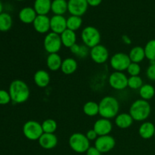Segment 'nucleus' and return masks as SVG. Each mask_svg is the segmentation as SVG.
Instances as JSON below:
<instances>
[{
	"instance_id": "f257e3e1",
	"label": "nucleus",
	"mask_w": 155,
	"mask_h": 155,
	"mask_svg": "<svg viewBox=\"0 0 155 155\" xmlns=\"http://www.w3.org/2000/svg\"><path fill=\"white\" fill-rule=\"evenodd\" d=\"M8 92L15 104H23L30 98V91L28 85L21 80H15L9 86Z\"/></svg>"
},
{
	"instance_id": "f03ea898",
	"label": "nucleus",
	"mask_w": 155,
	"mask_h": 155,
	"mask_svg": "<svg viewBox=\"0 0 155 155\" xmlns=\"http://www.w3.org/2000/svg\"><path fill=\"white\" fill-rule=\"evenodd\" d=\"M99 115L101 118L112 119L119 114L120 103L116 98L113 96H105L98 103Z\"/></svg>"
},
{
	"instance_id": "7ed1b4c3",
	"label": "nucleus",
	"mask_w": 155,
	"mask_h": 155,
	"mask_svg": "<svg viewBox=\"0 0 155 155\" xmlns=\"http://www.w3.org/2000/svg\"><path fill=\"white\" fill-rule=\"evenodd\" d=\"M151 112V104L148 101L142 99H137L133 102L130 108V114L137 122L145 121L149 117Z\"/></svg>"
},
{
	"instance_id": "20e7f679",
	"label": "nucleus",
	"mask_w": 155,
	"mask_h": 155,
	"mask_svg": "<svg viewBox=\"0 0 155 155\" xmlns=\"http://www.w3.org/2000/svg\"><path fill=\"white\" fill-rule=\"evenodd\" d=\"M81 39L83 44L89 48L99 45L101 42V33L96 27L87 26L81 32Z\"/></svg>"
},
{
	"instance_id": "39448f33",
	"label": "nucleus",
	"mask_w": 155,
	"mask_h": 155,
	"mask_svg": "<svg viewBox=\"0 0 155 155\" xmlns=\"http://www.w3.org/2000/svg\"><path fill=\"white\" fill-rule=\"evenodd\" d=\"M70 147L75 152L82 154L87 151L90 148V141L86 135L81 133H74L70 136L68 141Z\"/></svg>"
},
{
	"instance_id": "423d86ee",
	"label": "nucleus",
	"mask_w": 155,
	"mask_h": 155,
	"mask_svg": "<svg viewBox=\"0 0 155 155\" xmlns=\"http://www.w3.org/2000/svg\"><path fill=\"white\" fill-rule=\"evenodd\" d=\"M43 133L42 124L38 121L31 120L27 121L23 126V134L28 140L38 141Z\"/></svg>"
},
{
	"instance_id": "0eeeda50",
	"label": "nucleus",
	"mask_w": 155,
	"mask_h": 155,
	"mask_svg": "<svg viewBox=\"0 0 155 155\" xmlns=\"http://www.w3.org/2000/svg\"><path fill=\"white\" fill-rule=\"evenodd\" d=\"M61 39L59 34L50 32L46 34L43 40V46L48 54L58 53L62 46Z\"/></svg>"
},
{
	"instance_id": "6e6552de",
	"label": "nucleus",
	"mask_w": 155,
	"mask_h": 155,
	"mask_svg": "<svg viewBox=\"0 0 155 155\" xmlns=\"http://www.w3.org/2000/svg\"><path fill=\"white\" fill-rule=\"evenodd\" d=\"M131 63L128 54L124 52H117L114 54L110 59V67L115 71L123 72L127 71L129 65Z\"/></svg>"
},
{
	"instance_id": "1a4fd4ad",
	"label": "nucleus",
	"mask_w": 155,
	"mask_h": 155,
	"mask_svg": "<svg viewBox=\"0 0 155 155\" xmlns=\"http://www.w3.org/2000/svg\"><path fill=\"white\" fill-rule=\"evenodd\" d=\"M108 83L115 90H124L128 87V77L124 73L115 71L109 77Z\"/></svg>"
},
{
	"instance_id": "9d476101",
	"label": "nucleus",
	"mask_w": 155,
	"mask_h": 155,
	"mask_svg": "<svg viewBox=\"0 0 155 155\" xmlns=\"http://www.w3.org/2000/svg\"><path fill=\"white\" fill-rule=\"evenodd\" d=\"M116 145L115 139L110 135L98 136L95 141V147L101 153H107Z\"/></svg>"
},
{
	"instance_id": "9b49d317",
	"label": "nucleus",
	"mask_w": 155,
	"mask_h": 155,
	"mask_svg": "<svg viewBox=\"0 0 155 155\" xmlns=\"http://www.w3.org/2000/svg\"><path fill=\"white\" fill-rule=\"evenodd\" d=\"M89 55L95 63L101 64L107 62L108 60L109 51L104 45L99 44L91 48Z\"/></svg>"
},
{
	"instance_id": "f8f14e48",
	"label": "nucleus",
	"mask_w": 155,
	"mask_h": 155,
	"mask_svg": "<svg viewBox=\"0 0 155 155\" xmlns=\"http://www.w3.org/2000/svg\"><path fill=\"white\" fill-rule=\"evenodd\" d=\"M68 12L71 15L82 17L87 12L89 4L86 0H68Z\"/></svg>"
},
{
	"instance_id": "ddd939ff",
	"label": "nucleus",
	"mask_w": 155,
	"mask_h": 155,
	"mask_svg": "<svg viewBox=\"0 0 155 155\" xmlns=\"http://www.w3.org/2000/svg\"><path fill=\"white\" fill-rule=\"evenodd\" d=\"M113 129V124L110 120L105 118H101L95 122L93 125V130L96 132L98 136L110 135Z\"/></svg>"
},
{
	"instance_id": "4468645a",
	"label": "nucleus",
	"mask_w": 155,
	"mask_h": 155,
	"mask_svg": "<svg viewBox=\"0 0 155 155\" xmlns=\"http://www.w3.org/2000/svg\"><path fill=\"white\" fill-rule=\"evenodd\" d=\"M67 19L64 15H54L50 18V30L61 35L67 30Z\"/></svg>"
},
{
	"instance_id": "2eb2a0df",
	"label": "nucleus",
	"mask_w": 155,
	"mask_h": 155,
	"mask_svg": "<svg viewBox=\"0 0 155 155\" xmlns=\"http://www.w3.org/2000/svg\"><path fill=\"white\" fill-rule=\"evenodd\" d=\"M33 26L37 33L41 34L48 33L50 30V18L47 15H37Z\"/></svg>"
},
{
	"instance_id": "dca6fc26",
	"label": "nucleus",
	"mask_w": 155,
	"mask_h": 155,
	"mask_svg": "<svg viewBox=\"0 0 155 155\" xmlns=\"http://www.w3.org/2000/svg\"><path fill=\"white\" fill-rule=\"evenodd\" d=\"M38 142L42 148L50 150L57 146L58 140L54 133H43L39 139Z\"/></svg>"
},
{
	"instance_id": "f3484780",
	"label": "nucleus",
	"mask_w": 155,
	"mask_h": 155,
	"mask_svg": "<svg viewBox=\"0 0 155 155\" xmlns=\"http://www.w3.org/2000/svg\"><path fill=\"white\" fill-rule=\"evenodd\" d=\"M37 15L35 9L32 7L23 8L18 14L20 21L26 24H33Z\"/></svg>"
},
{
	"instance_id": "a211bd4d",
	"label": "nucleus",
	"mask_w": 155,
	"mask_h": 155,
	"mask_svg": "<svg viewBox=\"0 0 155 155\" xmlns=\"http://www.w3.org/2000/svg\"><path fill=\"white\" fill-rule=\"evenodd\" d=\"M34 83L38 87L45 88L49 85L51 77L49 74L45 70H39L36 71L33 76Z\"/></svg>"
},
{
	"instance_id": "6ab92c4d",
	"label": "nucleus",
	"mask_w": 155,
	"mask_h": 155,
	"mask_svg": "<svg viewBox=\"0 0 155 155\" xmlns=\"http://www.w3.org/2000/svg\"><path fill=\"white\" fill-rule=\"evenodd\" d=\"M155 125L149 121H145L139 128V135L143 139H150L154 136Z\"/></svg>"
},
{
	"instance_id": "aec40b11",
	"label": "nucleus",
	"mask_w": 155,
	"mask_h": 155,
	"mask_svg": "<svg viewBox=\"0 0 155 155\" xmlns=\"http://www.w3.org/2000/svg\"><path fill=\"white\" fill-rule=\"evenodd\" d=\"M134 120L130 114L121 113L115 117V124L117 127L122 130L128 129L133 125Z\"/></svg>"
},
{
	"instance_id": "412c9836",
	"label": "nucleus",
	"mask_w": 155,
	"mask_h": 155,
	"mask_svg": "<svg viewBox=\"0 0 155 155\" xmlns=\"http://www.w3.org/2000/svg\"><path fill=\"white\" fill-rule=\"evenodd\" d=\"M78 68L77 61L72 58H67L62 61L61 71L65 75H71L74 74Z\"/></svg>"
},
{
	"instance_id": "4be33fe9",
	"label": "nucleus",
	"mask_w": 155,
	"mask_h": 155,
	"mask_svg": "<svg viewBox=\"0 0 155 155\" xmlns=\"http://www.w3.org/2000/svg\"><path fill=\"white\" fill-rule=\"evenodd\" d=\"M51 0H35L33 8L38 15H47L51 11Z\"/></svg>"
},
{
	"instance_id": "5701e85b",
	"label": "nucleus",
	"mask_w": 155,
	"mask_h": 155,
	"mask_svg": "<svg viewBox=\"0 0 155 155\" xmlns=\"http://www.w3.org/2000/svg\"><path fill=\"white\" fill-rule=\"evenodd\" d=\"M61 57L58 53L49 54L46 58V65L51 71H57L61 69L62 64Z\"/></svg>"
},
{
	"instance_id": "b1692460",
	"label": "nucleus",
	"mask_w": 155,
	"mask_h": 155,
	"mask_svg": "<svg viewBox=\"0 0 155 155\" xmlns=\"http://www.w3.org/2000/svg\"><path fill=\"white\" fill-rule=\"evenodd\" d=\"M62 45L66 48H71L77 43V34L76 32L67 29L60 35Z\"/></svg>"
},
{
	"instance_id": "393cba45",
	"label": "nucleus",
	"mask_w": 155,
	"mask_h": 155,
	"mask_svg": "<svg viewBox=\"0 0 155 155\" xmlns=\"http://www.w3.org/2000/svg\"><path fill=\"white\" fill-rule=\"evenodd\" d=\"M128 55L131 62L139 64L145 58V49L142 46H135L130 50Z\"/></svg>"
},
{
	"instance_id": "a878e982",
	"label": "nucleus",
	"mask_w": 155,
	"mask_h": 155,
	"mask_svg": "<svg viewBox=\"0 0 155 155\" xmlns=\"http://www.w3.org/2000/svg\"><path fill=\"white\" fill-rule=\"evenodd\" d=\"M51 11L54 14V15H64L68 11V1L53 0L51 2Z\"/></svg>"
},
{
	"instance_id": "bb28decb",
	"label": "nucleus",
	"mask_w": 155,
	"mask_h": 155,
	"mask_svg": "<svg viewBox=\"0 0 155 155\" xmlns=\"http://www.w3.org/2000/svg\"><path fill=\"white\" fill-rule=\"evenodd\" d=\"M83 110L86 116L95 117L97 114H99V105L95 101H87L83 105Z\"/></svg>"
},
{
	"instance_id": "cd10ccee",
	"label": "nucleus",
	"mask_w": 155,
	"mask_h": 155,
	"mask_svg": "<svg viewBox=\"0 0 155 155\" xmlns=\"http://www.w3.org/2000/svg\"><path fill=\"white\" fill-rule=\"evenodd\" d=\"M139 91L141 98L145 101L151 100L155 95V89L151 84H143Z\"/></svg>"
},
{
	"instance_id": "c85d7f7f",
	"label": "nucleus",
	"mask_w": 155,
	"mask_h": 155,
	"mask_svg": "<svg viewBox=\"0 0 155 155\" xmlns=\"http://www.w3.org/2000/svg\"><path fill=\"white\" fill-rule=\"evenodd\" d=\"M12 24H13L12 18L8 13L2 12L0 14V31H8L12 28Z\"/></svg>"
},
{
	"instance_id": "c756f323",
	"label": "nucleus",
	"mask_w": 155,
	"mask_h": 155,
	"mask_svg": "<svg viewBox=\"0 0 155 155\" xmlns=\"http://www.w3.org/2000/svg\"><path fill=\"white\" fill-rule=\"evenodd\" d=\"M83 24V19L81 17L71 15L67 19V28L72 31L76 32L81 27Z\"/></svg>"
},
{
	"instance_id": "7c9ffc66",
	"label": "nucleus",
	"mask_w": 155,
	"mask_h": 155,
	"mask_svg": "<svg viewBox=\"0 0 155 155\" xmlns=\"http://www.w3.org/2000/svg\"><path fill=\"white\" fill-rule=\"evenodd\" d=\"M145 58L149 60V61H155V39H151L145 45Z\"/></svg>"
},
{
	"instance_id": "2f4dec72",
	"label": "nucleus",
	"mask_w": 155,
	"mask_h": 155,
	"mask_svg": "<svg viewBox=\"0 0 155 155\" xmlns=\"http://www.w3.org/2000/svg\"><path fill=\"white\" fill-rule=\"evenodd\" d=\"M42 128L44 133H54L57 130L58 124L54 120L46 119L42 122Z\"/></svg>"
},
{
	"instance_id": "473e14b6",
	"label": "nucleus",
	"mask_w": 155,
	"mask_h": 155,
	"mask_svg": "<svg viewBox=\"0 0 155 155\" xmlns=\"http://www.w3.org/2000/svg\"><path fill=\"white\" fill-rule=\"evenodd\" d=\"M143 86V80L139 76L128 77V87L132 89H139Z\"/></svg>"
},
{
	"instance_id": "72a5a7b5",
	"label": "nucleus",
	"mask_w": 155,
	"mask_h": 155,
	"mask_svg": "<svg viewBox=\"0 0 155 155\" xmlns=\"http://www.w3.org/2000/svg\"><path fill=\"white\" fill-rule=\"evenodd\" d=\"M141 71V66L139 65V64L137 63H133L131 62L130 64L129 65L128 68H127V71L128 72V74H130V77H134V76H139L140 74Z\"/></svg>"
},
{
	"instance_id": "f704fd0d",
	"label": "nucleus",
	"mask_w": 155,
	"mask_h": 155,
	"mask_svg": "<svg viewBox=\"0 0 155 155\" xmlns=\"http://www.w3.org/2000/svg\"><path fill=\"white\" fill-rule=\"evenodd\" d=\"M12 101L8 91L0 89V105H6Z\"/></svg>"
},
{
	"instance_id": "c9c22d12",
	"label": "nucleus",
	"mask_w": 155,
	"mask_h": 155,
	"mask_svg": "<svg viewBox=\"0 0 155 155\" xmlns=\"http://www.w3.org/2000/svg\"><path fill=\"white\" fill-rule=\"evenodd\" d=\"M146 76L150 80L155 81V61H150V65L147 68Z\"/></svg>"
},
{
	"instance_id": "e433bc0d",
	"label": "nucleus",
	"mask_w": 155,
	"mask_h": 155,
	"mask_svg": "<svg viewBox=\"0 0 155 155\" xmlns=\"http://www.w3.org/2000/svg\"><path fill=\"white\" fill-rule=\"evenodd\" d=\"M89 53H90V50H89V48L87 46H86L85 45H80V49H79L78 53H77L76 56L79 57L80 58H85L88 55H89Z\"/></svg>"
},
{
	"instance_id": "4c0bfd02",
	"label": "nucleus",
	"mask_w": 155,
	"mask_h": 155,
	"mask_svg": "<svg viewBox=\"0 0 155 155\" xmlns=\"http://www.w3.org/2000/svg\"><path fill=\"white\" fill-rule=\"evenodd\" d=\"M86 136L89 141H95L97 139V138L98 137V134H97L96 132L93 129L88 130L86 134Z\"/></svg>"
},
{
	"instance_id": "58836bf2",
	"label": "nucleus",
	"mask_w": 155,
	"mask_h": 155,
	"mask_svg": "<svg viewBox=\"0 0 155 155\" xmlns=\"http://www.w3.org/2000/svg\"><path fill=\"white\" fill-rule=\"evenodd\" d=\"M86 153V155H101V153L95 146L90 147Z\"/></svg>"
},
{
	"instance_id": "ea45409f",
	"label": "nucleus",
	"mask_w": 155,
	"mask_h": 155,
	"mask_svg": "<svg viewBox=\"0 0 155 155\" xmlns=\"http://www.w3.org/2000/svg\"><path fill=\"white\" fill-rule=\"evenodd\" d=\"M89 4V5L92 6V7H96L98 6L101 2H102V0H86Z\"/></svg>"
},
{
	"instance_id": "a19ab883",
	"label": "nucleus",
	"mask_w": 155,
	"mask_h": 155,
	"mask_svg": "<svg viewBox=\"0 0 155 155\" xmlns=\"http://www.w3.org/2000/svg\"><path fill=\"white\" fill-rule=\"evenodd\" d=\"M80 45H77V44L76 43L75 45H74L72 47L70 48V50H71V51L74 54V55H77V53H78L79 51V49H80Z\"/></svg>"
},
{
	"instance_id": "79ce46f5",
	"label": "nucleus",
	"mask_w": 155,
	"mask_h": 155,
	"mask_svg": "<svg viewBox=\"0 0 155 155\" xmlns=\"http://www.w3.org/2000/svg\"><path fill=\"white\" fill-rule=\"evenodd\" d=\"M122 39H123V41H124V43L127 44V45H130V44H131V39L129 38L128 36H126V35H124V36H123Z\"/></svg>"
},
{
	"instance_id": "37998d69",
	"label": "nucleus",
	"mask_w": 155,
	"mask_h": 155,
	"mask_svg": "<svg viewBox=\"0 0 155 155\" xmlns=\"http://www.w3.org/2000/svg\"><path fill=\"white\" fill-rule=\"evenodd\" d=\"M2 10H3V5H2V1L0 0V14L2 13Z\"/></svg>"
},
{
	"instance_id": "c03bdc74",
	"label": "nucleus",
	"mask_w": 155,
	"mask_h": 155,
	"mask_svg": "<svg viewBox=\"0 0 155 155\" xmlns=\"http://www.w3.org/2000/svg\"><path fill=\"white\" fill-rule=\"evenodd\" d=\"M17 1H23V0H17Z\"/></svg>"
},
{
	"instance_id": "a18cd8bd",
	"label": "nucleus",
	"mask_w": 155,
	"mask_h": 155,
	"mask_svg": "<svg viewBox=\"0 0 155 155\" xmlns=\"http://www.w3.org/2000/svg\"><path fill=\"white\" fill-rule=\"evenodd\" d=\"M154 138H155V133H154Z\"/></svg>"
}]
</instances>
